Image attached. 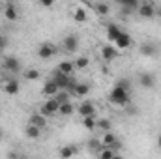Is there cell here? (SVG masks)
Returning <instances> with one entry per match:
<instances>
[{"label":"cell","mask_w":161,"mask_h":159,"mask_svg":"<svg viewBox=\"0 0 161 159\" xmlns=\"http://www.w3.org/2000/svg\"><path fill=\"white\" fill-rule=\"evenodd\" d=\"M109 101L113 105H118V107H124L129 103V90L127 88H122L118 84H114V88L109 92Z\"/></svg>","instance_id":"6da1fadb"},{"label":"cell","mask_w":161,"mask_h":159,"mask_svg":"<svg viewBox=\"0 0 161 159\" xmlns=\"http://www.w3.org/2000/svg\"><path fill=\"white\" fill-rule=\"evenodd\" d=\"M58 107H60V103H58V99L53 96V97H49V99L41 105L40 112L43 114V116H47V118H49V116H53V114H58Z\"/></svg>","instance_id":"7a4b0ae2"},{"label":"cell","mask_w":161,"mask_h":159,"mask_svg":"<svg viewBox=\"0 0 161 159\" xmlns=\"http://www.w3.org/2000/svg\"><path fill=\"white\" fill-rule=\"evenodd\" d=\"M53 79H54V82L58 84V88H60V90H69V92H71V90H73V86H75V80H71L69 75L60 73V71H56Z\"/></svg>","instance_id":"3957f363"},{"label":"cell","mask_w":161,"mask_h":159,"mask_svg":"<svg viewBox=\"0 0 161 159\" xmlns=\"http://www.w3.org/2000/svg\"><path fill=\"white\" fill-rule=\"evenodd\" d=\"M137 13H139L141 17H144V19H152V17H156L158 9H156V6L150 4V2H141L139 8H137Z\"/></svg>","instance_id":"277c9868"},{"label":"cell","mask_w":161,"mask_h":159,"mask_svg":"<svg viewBox=\"0 0 161 159\" xmlns=\"http://www.w3.org/2000/svg\"><path fill=\"white\" fill-rule=\"evenodd\" d=\"M2 68L9 73H19L21 71V62L15 58V56H6L2 60Z\"/></svg>","instance_id":"5b68a950"},{"label":"cell","mask_w":161,"mask_h":159,"mask_svg":"<svg viewBox=\"0 0 161 159\" xmlns=\"http://www.w3.org/2000/svg\"><path fill=\"white\" fill-rule=\"evenodd\" d=\"M56 52H58V49L54 45H51V43H43L38 49V56H40L41 60H49V58L56 56Z\"/></svg>","instance_id":"8992f818"},{"label":"cell","mask_w":161,"mask_h":159,"mask_svg":"<svg viewBox=\"0 0 161 159\" xmlns=\"http://www.w3.org/2000/svg\"><path fill=\"white\" fill-rule=\"evenodd\" d=\"M101 58H103L105 62L116 60V58H118V47H113L111 43H109V45H103V47H101Z\"/></svg>","instance_id":"52a82bcc"},{"label":"cell","mask_w":161,"mask_h":159,"mask_svg":"<svg viewBox=\"0 0 161 159\" xmlns=\"http://www.w3.org/2000/svg\"><path fill=\"white\" fill-rule=\"evenodd\" d=\"M77 49H79V38H77L75 34H69V36L64 38V51H68V52H77Z\"/></svg>","instance_id":"ba28073f"},{"label":"cell","mask_w":161,"mask_h":159,"mask_svg":"<svg viewBox=\"0 0 161 159\" xmlns=\"http://www.w3.org/2000/svg\"><path fill=\"white\" fill-rule=\"evenodd\" d=\"M4 92L8 94V96H17L19 92H21V82L17 79H9L4 82Z\"/></svg>","instance_id":"9c48e42d"},{"label":"cell","mask_w":161,"mask_h":159,"mask_svg":"<svg viewBox=\"0 0 161 159\" xmlns=\"http://www.w3.org/2000/svg\"><path fill=\"white\" fill-rule=\"evenodd\" d=\"M113 2H116V4L120 6L124 13L137 11V8H139V0H113Z\"/></svg>","instance_id":"30bf717a"},{"label":"cell","mask_w":161,"mask_h":159,"mask_svg":"<svg viewBox=\"0 0 161 159\" xmlns=\"http://www.w3.org/2000/svg\"><path fill=\"white\" fill-rule=\"evenodd\" d=\"M58 90H60V88H58V84L54 82V79H49L45 84H43V90H41V92H43L47 97H53V96L58 94Z\"/></svg>","instance_id":"8fae6325"},{"label":"cell","mask_w":161,"mask_h":159,"mask_svg":"<svg viewBox=\"0 0 161 159\" xmlns=\"http://www.w3.org/2000/svg\"><path fill=\"white\" fill-rule=\"evenodd\" d=\"M139 82H141L142 88L150 90V88L156 86V77H154L152 73H141V75H139Z\"/></svg>","instance_id":"7c38bea8"},{"label":"cell","mask_w":161,"mask_h":159,"mask_svg":"<svg viewBox=\"0 0 161 159\" xmlns=\"http://www.w3.org/2000/svg\"><path fill=\"white\" fill-rule=\"evenodd\" d=\"M79 114L84 118V116H96L97 112H96V107H94L90 101H84V103L79 105Z\"/></svg>","instance_id":"4fadbf2b"},{"label":"cell","mask_w":161,"mask_h":159,"mask_svg":"<svg viewBox=\"0 0 161 159\" xmlns=\"http://www.w3.org/2000/svg\"><path fill=\"white\" fill-rule=\"evenodd\" d=\"M25 135H26L28 139H32V140H38L41 137V127H38V125H34V123L28 122V125L25 127Z\"/></svg>","instance_id":"5bb4252c"},{"label":"cell","mask_w":161,"mask_h":159,"mask_svg":"<svg viewBox=\"0 0 161 159\" xmlns=\"http://www.w3.org/2000/svg\"><path fill=\"white\" fill-rule=\"evenodd\" d=\"M4 17H6L8 21H17V19H19V11H17L15 4H11V2L6 4V8H4Z\"/></svg>","instance_id":"9a60e30c"},{"label":"cell","mask_w":161,"mask_h":159,"mask_svg":"<svg viewBox=\"0 0 161 159\" xmlns=\"http://www.w3.org/2000/svg\"><path fill=\"white\" fill-rule=\"evenodd\" d=\"M114 45H116L118 49H127V47L131 45V36H129L127 32H120V36L116 38Z\"/></svg>","instance_id":"2e32d148"},{"label":"cell","mask_w":161,"mask_h":159,"mask_svg":"<svg viewBox=\"0 0 161 159\" xmlns=\"http://www.w3.org/2000/svg\"><path fill=\"white\" fill-rule=\"evenodd\" d=\"M120 28H118V25H113V23H109L107 25V40L111 41V43H114L116 41V38L120 36Z\"/></svg>","instance_id":"e0dca14e"},{"label":"cell","mask_w":161,"mask_h":159,"mask_svg":"<svg viewBox=\"0 0 161 159\" xmlns=\"http://www.w3.org/2000/svg\"><path fill=\"white\" fill-rule=\"evenodd\" d=\"M71 92H73L75 96H79V97H84V96L90 94V86H88L86 82H75V86H73Z\"/></svg>","instance_id":"ac0fdd59"},{"label":"cell","mask_w":161,"mask_h":159,"mask_svg":"<svg viewBox=\"0 0 161 159\" xmlns=\"http://www.w3.org/2000/svg\"><path fill=\"white\" fill-rule=\"evenodd\" d=\"M28 122H30V123H34V125H38V127H41V129H45V127H47V116H43L41 112H34V114L30 116Z\"/></svg>","instance_id":"d6986e66"},{"label":"cell","mask_w":161,"mask_h":159,"mask_svg":"<svg viewBox=\"0 0 161 159\" xmlns=\"http://www.w3.org/2000/svg\"><path fill=\"white\" fill-rule=\"evenodd\" d=\"M139 52H141L142 56H156L158 49H156L154 43H142V45L139 47Z\"/></svg>","instance_id":"ffe728a7"},{"label":"cell","mask_w":161,"mask_h":159,"mask_svg":"<svg viewBox=\"0 0 161 159\" xmlns=\"http://www.w3.org/2000/svg\"><path fill=\"white\" fill-rule=\"evenodd\" d=\"M97 157H101V159H114V157H118V152H116V150H113L111 146H103V148L97 152Z\"/></svg>","instance_id":"44dd1931"},{"label":"cell","mask_w":161,"mask_h":159,"mask_svg":"<svg viewBox=\"0 0 161 159\" xmlns=\"http://www.w3.org/2000/svg\"><path fill=\"white\" fill-rule=\"evenodd\" d=\"M94 9H96V13H97L99 17H107V15L111 13V6H109L107 2H96Z\"/></svg>","instance_id":"7402d4cb"},{"label":"cell","mask_w":161,"mask_h":159,"mask_svg":"<svg viewBox=\"0 0 161 159\" xmlns=\"http://www.w3.org/2000/svg\"><path fill=\"white\" fill-rule=\"evenodd\" d=\"M56 71H60V73H66V75H71L73 71H75V64L73 62H60L58 64V68H56Z\"/></svg>","instance_id":"603a6c76"},{"label":"cell","mask_w":161,"mask_h":159,"mask_svg":"<svg viewBox=\"0 0 161 159\" xmlns=\"http://www.w3.org/2000/svg\"><path fill=\"white\" fill-rule=\"evenodd\" d=\"M73 112H75V107H73L69 101L60 103V107H58V114H62V116H71Z\"/></svg>","instance_id":"cb8c5ba5"},{"label":"cell","mask_w":161,"mask_h":159,"mask_svg":"<svg viewBox=\"0 0 161 159\" xmlns=\"http://www.w3.org/2000/svg\"><path fill=\"white\" fill-rule=\"evenodd\" d=\"M116 140H118V139H116V135H114L113 131H105V135L101 137V142H103V146H113Z\"/></svg>","instance_id":"d4e9b609"},{"label":"cell","mask_w":161,"mask_h":159,"mask_svg":"<svg viewBox=\"0 0 161 159\" xmlns=\"http://www.w3.org/2000/svg\"><path fill=\"white\" fill-rule=\"evenodd\" d=\"M88 148H90V152H92V154H96V156H97V152L103 148L101 139H90V140H88Z\"/></svg>","instance_id":"484cf974"},{"label":"cell","mask_w":161,"mask_h":159,"mask_svg":"<svg viewBox=\"0 0 161 159\" xmlns=\"http://www.w3.org/2000/svg\"><path fill=\"white\" fill-rule=\"evenodd\" d=\"M96 129H101V131H111L113 129V123H111V120H96Z\"/></svg>","instance_id":"4316f807"},{"label":"cell","mask_w":161,"mask_h":159,"mask_svg":"<svg viewBox=\"0 0 161 159\" xmlns=\"http://www.w3.org/2000/svg\"><path fill=\"white\" fill-rule=\"evenodd\" d=\"M73 19H75L77 23H84V21L88 19V13H86V9H84V8H77V9L73 11Z\"/></svg>","instance_id":"83f0119b"},{"label":"cell","mask_w":161,"mask_h":159,"mask_svg":"<svg viewBox=\"0 0 161 159\" xmlns=\"http://www.w3.org/2000/svg\"><path fill=\"white\" fill-rule=\"evenodd\" d=\"M96 116H84L82 118V125H84V129H88V131H94L96 129Z\"/></svg>","instance_id":"f1b7e54d"},{"label":"cell","mask_w":161,"mask_h":159,"mask_svg":"<svg viewBox=\"0 0 161 159\" xmlns=\"http://www.w3.org/2000/svg\"><path fill=\"white\" fill-rule=\"evenodd\" d=\"M73 64H75V69H86L90 66V60H88V56H79Z\"/></svg>","instance_id":"f546056e"},{"label":"cell","mask_w":161,"mask_h":159,"mask_svg":"<svg viewBox=\"0 0 161 159\" xmlns=\"http://www.w3.org/2000/svg\"><path fill=\"white\" fill-rule=\"evenodd\" d=\"M77 154V150L73 148V146H64V148H60V157H71V156H75Z\"/></svg>","instance_id":"4dcf8cb0"},{"label":"cell","mask_w":161,"mask_h":159,"mask_svg":"<svg viewBox=\"0 0 161 159\" xmlns=\"http://www.w3.org/2000/svg\"><path fill=\"white\" fill-rule=\"evenodd\" d=\"M54 97L58 99V103H66V101H69V90H58V94Z\"/></svg>","instance_id":"1f68e13d"},{"label":"cell","mask_w":161,"mask_h":159,"mask_svg":"<svg viewBox=\"0 0 161 159\" xmlns=\"http://www.w3.org/2000/svg\"><path fill=\"white\" fill-rule=\"evenodd\" d=\"M41 75H40V71L38 69H26L25 71V79L26 80H38Z\"/></svg>","instance_id":"d6a6232c"},{"label":"cell","mask_w":161,"mask_h":159,"mask_svg":"<svg viewBox=\"0 0 161 159\" xmlns=\"http://www.w3.org/2000/svg\"><path fill=\"white\" fill-rule=\"evenodd\" d=\"M116 84L122 86V88H127V90L131 88V80H129V79H118V80H116Z\"/></svg>","instance_id":"836d02e7"},{"label":"cell","mask_w":161,"mask_h":159,"mask_svg":"<svg viewBox=\"0 0 161 159\" xmlns=\"http://www.w3.org/2000/svg\"><path fill=\"white\" fill-rule=\"evenodd\" d=\"M53 4H54V0H40V6H43V8H53Z\"/></svg>","instance_id":"e575fe53"},{"label":"cell","mask_w":161,"mask_h":159,"mask_svg":"<svg viewBox=\"0 0 161 159\" xmlns=\"http://www.w3.org/2000/svg\"><path fill=\"white\" fill-rule=\"evenodd\" d=\"M6 45H8V40H6V36H2V34H0V52L6 49Z\"/></svg>","instance_id":"d590c367"},{"label":"cell","mask_w":161,"mask_h":159,"mask_svg":"<svg viewBox=\"0 0 161 159\" xmlns=\"http://www.w3.org/2000/svg\"><path fill=\"white\" fill-rule=\"evenodd\" d=\"M158 144H159V148H161V135L158 137Z\"/></svg>","instance_id":"8d00e7d4"}]
</instances>
